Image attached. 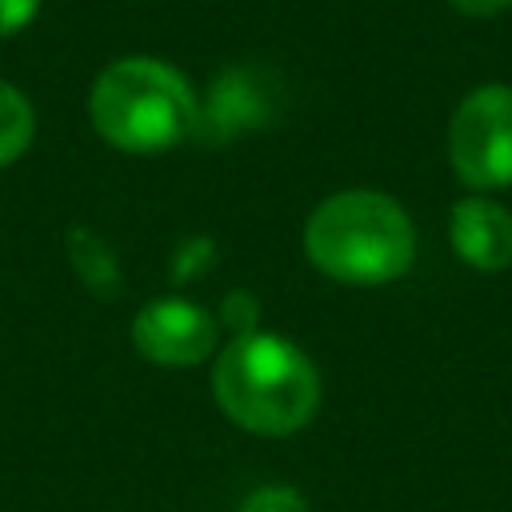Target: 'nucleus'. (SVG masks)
I'll return each mask as SVG.
<instances>
[{
    "instance_id": "obj_1",
    "label": "nucleus",
    "mask_w": 512,
    "mask_h": 512,
    "mask_svg": "<svg viewBox=\"0 0 512 512\" xmlns=\"http://www.w3.org/2000/svg\"><path fill=\"white\" fill-rule=\"evenodd\" d=\"M212 392L232 424L260 436H288L316 416L320 372L292 340L240 332L212 364Z\"/></svg>"
},
{
    "instance_id": "obj_2",
    "label": "nucleus",
    "mask_w": 512,
    "mask_h": 512,
    "mask_svg": "<svg viewBox=\"0 0 512 512\" xmlns=\"http://www.w3.org/2000/svg\"><path fill=\"white\" fill-rule=\"evenodd\" d=\"M308 260L340 284H388L416 260V228L408 212L372 188L328 196L304 224Z\"/></svg>"
},
{
    "instance_id": "obj_3",
    "label": "nucleus",
    "mask_w": 512,
    "mask_h": 512,
    "mask_svg": "<svg viewBox=\"0 0 512 512\" xmlns=\"http://www.w3.org/2000/svg\"><path fill=\"white\" fill-rule=\"evenodd\" d=\"M92 128L120 152H164L196 132V96L188 80L152 56L108 64L88 92Z\"/></svg>"
},
{
    "instance_id": "obj_4",
    "label": "nucleus",
    "mask_w": 512,
    "mask_h": 512,
    "mask_svg": "<svg viewBox=\"0 0 512 512\" xmlns=\"http://www.w3.org/2000/svg\"><path fill=\"white\" fill-rule=\"evenodd\" d=\"M448 160L460 184L476 192L512 184V88L480 84L468 92L448 124Z\"/></svg>"
},
{
    "instance_id": "obj_5",
    "label": "nucleus",
    "mask_w": 512,
    "mask_h": 512,
    "mask_svg": "<svg viewBox=\"0 0 512 512\" xmlns=\"http://www.w3.org/2000/svg\"><path fill=\"white\" fill-rule=\"evenodd\" d=\"M132 344L152 364L184 368V364L204 360L216 348V320L200 304L180 300V296L152 300L132 320Z\"/></svg>"
},
{
    "instance_id": "obj_6",
    "label": "nucleus",
    "mask_w": 512,
    "mask_h": 512,
    "mask_svg": "<svg viewBox=\"0 0 512 512\" xmlns=\"http://www.w3.org/2000/svg\"><path fill=\"white\" fill-rule=\"evenodd\" d=\"M448 240L464 264L480 272H504L512 264V212L488 196H464L452 204Z\"/></svg>"
},
{
    "instance_id": "obj_7",
    "label": "nucleus",
    "mask_w": 512,
    "mask_h": 512,
    "mask_svg": "<svg viewBox=\"0 0 512 512\" xmlns=\"http://www.w3.org/2000/svg\"><path fill=\"white\" fill-rule=\"evenodd\" d=\"M264 116V96L260 88L252 84L248 72L232 68V72H220L216 84H212V96H208V108L204 116H196V128H204L208 140H224L240 128H248L252 120Z\"/></svg>"
},
{
    "instance_id": "obj_8",
    "label": "nucleus",
    "mask_w": 512,
    "mask_h": 512,
    "mask_svg": "<svg viewBox=\"0 0 512 512\" xmlns=\"http://www.w3.org/2000/svg\"><path fill=\"white\" fill-rule=\"evenodd\" d=\"M32 132H36L32 104L24 100L20 88H12L8 80H0V168L12 164L32 144Z\"/></svg>"
},
{
    "instance_id": "obj_9",
    "label": "nucleus",
    "mask_w": 512,
    "mask_h": 512,
    "mask_svg": "<svg viewBox=\"0 0 512 512\" xmlns=\"http://www.w3.org/2000/svg\"><path fill=\"white\" fill-rule=\"evenodd\" d=\"M240 512H308L304 496L288 484H268V488H256L244 496Z\"/></svg>"
},
{
    "instance_id": "obj_10",
    "label": "nucleus",
    "mask_w": 512,
    "mask_h": 512,
    "mask_svg": "<svg viewBox=\"0 0 512 512\" xmlns=\"http://www.w3.org/2000/svg\"><path fill=\"white\" fill-rule=\"evenodd\" d=\"M40 12V0H0V36L28 28Z\"/></svg>"
},
{
    "instance_id": "obj_11",
    "label": "nucleus",
    "mask_w": 512,
    "mask_h": 512,
    "mask_svg": "<svg viewBox=\"0 0 512 512\" xmlns=\"http://www.w3.org/2000/svg\"><path fill=\"white\" fill-rule=\"evenodd\" d=\"M460 16H472V20H488V16H500L512 8V0H448Z\"/></svg>"
}]
</instances>
